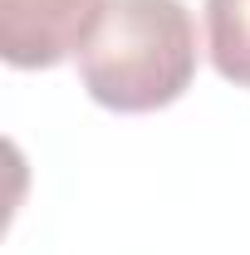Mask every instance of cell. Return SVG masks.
Instances as JSON below:
<instances>
[{"label": "cell", "instance_id": "cell-2", "mask_svg": "<svg viewBox=\"0 0 250 255\" xmlns=\"http://www.w3.org/2000/svg\"><path fill=\"white\" fill-rule=\"evenodd\" d=\"M103 0H0V54L10 69H54L79 54Z\"/></svg>", "mask_w": 250, "mask_h": 255}, {"label": "cell", "instance_id": "cell-1", "mask_svg": "<svg viewBox=\"0 0 250 255\" xmlns=\"http://www.w3.org/2000/svg\"><path fill=\"white\" fill-rule=\"evenodd\" d=\"M74 59L98 108H172L196 79L191 10L182 0H103Z\"/></svg>", "mask_w": 250, "mask_h": 255}, {"label": "cell", "instance_id": "cell-3", "mask_svg": "<svg viewBox=\"0 0 250 255\" xmlns=\"http://www.w3.org/2000/svg\"><path fill=\"white\" fill-rule=\"evenodd\" d=\"M206 49L226 84L250 89V0H206Z\"/></svg>", "mask_w": 250, "mask_h": 255}]
</instances>
